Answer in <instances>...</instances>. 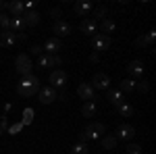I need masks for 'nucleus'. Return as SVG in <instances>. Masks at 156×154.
Listing matches in <instances>:
<instances>
[{"instance_id": "obj_13", "label": "nucleus", "mask_w": 156, "mask_h": 154, "mask_svg": "<svg viewBox=\"0 0 156 154\" xmlns=\"http://www.w3.org/2000/svg\"><path fill=\"white\" fill-rule=\"evenodd\" d=\"M21 19H23L25 27H36V25L40 23V13H36V11H25L23 15H21Z\"/></svg>"}, {"instance_id": "obj_26", "label": "nucleus", "mask_w": 156, "mask_h": 154, "mask_svg": "<svg viewBox=\"0 0 156 154\" xmlns=\"http://www.w3.org/2000/svg\"><path fill=\"white\" fill-rule=\"evenodd\" d=\"M106 13H108V9L104 4L96 6V9H94V21H96V19H102V21H104V19H106Z\"/></svg>"}, {"instance_id": "obj_1", "label": "nucleus", "mask_w": 156, "mask_h": 154, "mask_svg": "<svg viewBox=\"0 0 156 154\" xmlns=\"http://www.w3.org/2000/svg\"><path fill=\"white\" fill-rule=\"evenodd\" d=\"M17 92L25 98H31V96H36L40 92V79H37L36 75H25L21 81L17 83Z\"/></svg>"}, {"instance_id": "obj_2", "label": "nucleus", "mask_w": 156, "mask_h": 154, "mask_svg": "<svg viewBox=\"0 0 156 154\" xmlns=\"http://www.w3.org/2000/svg\"><path fill=\"white\" fill-rule=\"evenodd\" d=\"M15 67H17V71L21 73V75H31V69H34V65H31V59L21 52V54H17V59H15Z\"/></svg>"}, {"instance_id": "obj_11", "label": "nucleus", "mask_w": 156, "mask_h": 154, "mask_svg": "<svg viewBox=\"0 0 156 154\" xmlns=\"http://www.w3.org/2000/svg\"><path fill=\"white\" fill-rule=\"evenodd\" d=\"M106 100L112 104V106H121L125 102V94L121 90H108L106 92Z\"/></svg>"}, {"instance_id": "obj_25", "label": "nucleus", "mask_w": 156, "mask_h": 154, "mask_svg": "<svg viewBox=\"0 0 156 154\" xmlns=\"http://www.w3.org/2000/svg\"><path fill=\"white\" fill-rule=\"evenodd\" d=\"M100 27H102V31H104V36H106V34H112V31H115V21H112V19H104V21H102V25H100Z\"/></svg>"}, {"instance_id": "obj_22", "label": "nucleus", "mask_w": 156, "mask_h": 154, "mask_svg": "<svg viewBox=\"0 0 156 154\" xmlns=\"http://www.w3.org/2000/svg\"><path fill=\"white\" fill-rule=\"evenodd\" d=\"M117 142H119V140H117L115 135H106V138H102V148H104V150H112V148L117 146Z\"/></svg>"}, {"instance_id": "obj_9", "label": "nucleus", "mask_w": 156, "mask_h": 154, "mask_svg": "<svg viewBox=\"0 0 156 154\" xmlns=\"http://www.w3.org/2000/svg\"><path fill=\"white\" fill-rule=\"evenodd\" d=\"M77 96L85 100V102H90V100H96V94H94V88L90 85V83H79V88H77Z\"/></svg>"}, {"instance_id": "obj_8", "label": "nucleus", "mask_w": 156, "mask_h": 154, "mask_svg": "<svg viewBox=\"0 0 156 154\" xmlns=\"http://www.w3.org/2000/svg\"><path fill=\"white\" fill-rule=\"evenodd\" d=\"M94 90H108V85H110V77H108L106 73H96L94 75V81L90 83Z\"/></svg>"}, {"instance_id": "obj_29", "label": "nucleus", "mask_w": 156, "mask_h": 154, "mask_svg": "<svg viewBox=\"0 0 156 154\" xmlns=\"http://www.w3.org/2000/svg\"><path fill=\"white\" fill-rule=\"evenodd\" d=\"M34 121V108H25L23 110V121H21V125H29Z\"/></svg>"}, {"instance_id": "obj_21", "label": "nucleus", "mask_w": 156, "mask_h": 154, "mask_svg": "<svg viewBox=\"0 0 156 154\" xmlns=\"http://www.w3.org/2000/svg\"><path fill=\"white\" fill-rule=\"evenodd\" d=\"M94 113H96V102H94V100L85 102L83 106H81V115H83V117H94Z\"/></svg>"}, {"instance_id": "obj_15", "label": "nucleus", "mask_w": 156, "mask_h": 154, "mask_svg": "<svg viewBox=\"0 0 156 154\" xmlns=\"http://www.w3.org/2000/svg\"><path fill=\"white\" fill-rule=\"evenodd\" d=\"M4 9L11 13L12 17H21V15L25 13V2H6Z\"/></svg>"}, {"instance_id": "obj_7", "label": "nucleus", "mask_w": 156, "mask_h": 154, "mask_svg": "<svg viewBox=\"0 0 156 154\" xmlns=\"http://www.w3.org/2000/svg\"><path fill=\"white\" fill-rule=\"evenodd\" d=\"M52 31H54V34H56V36H71L73 34V27L69 23H67V21H62V19H56V21H54V25H52Z\"/></svg>"}, {"instance_id": "obj_35", "label": "nucleus", "mask_w": 156, "mask_h": 154, "mask_svg": "<svg viewBox=\"0 0 156 154\" xmlns=\"http://www.w3.org/2000/svg\"><path fill=\"white\" fill-rule=\"evenodd\" d=\"M21 127H23V125H21V123H17V125H11V127H6V129H9V133H17Z\"/></svg>"}, {"instance_id": "obj_37", "label": "nucleus", "mask_w": 156, "mask_h": 154, "mask_svg": "<svg viewBox=\"0 0 156 154\" xmlns=\"http://www.w3.org/2000/svg\"><path fill=\"white\" fill-rule=\"evenodd\" d=\"M90 60H92V63H98V60H100V54H98V52H92V54H90Z\"/></svg>"}, {"instance_id": "obj_19", "label": "nucleus", "mask_w": 156, "mask_h": 154, "mask_svg": "<svg viewBox=\"0 0 156 154\" xmlns=\"http://www.w3.org/2000/svg\"><path fill=\"white\" fill-rule=\"evenodd\" d=\"M15 42H17V38H15L12 31H2L0 34V46L11 48V46H15Z\"/></svg>"}, {"instance_id": "obj_10", "label": "nucleus", "mask_w": 156, "mask_h": 154, "mask_svg": "<svg viewBox=\"0 0 156 154\" xmlns=\"http://www.w3.org/2000/svg\"><path fill=\"white\" fill-rule=\"evenodd\" d=\"M144 63L142 60H131V63H127V73L131 75V77H144Z\"/></svg>"}, {"instance_id": "obj_34", "label": "nucleus", "mask_w": 156, "mask_h": 154, "mask_svg": "<svg viewBox=\"0 0 156 154\" xmlns=\"http://www.w3.org/2000/svg\"><path fill=\"white\" fill-rule=\"evenodd\" d=\"M6 127H9V121H6V117H2V121H0V133H4Z\"/></svg>"}, {"instance_id": "obj_32", "label": "nucleus", "mask_w": 156, "mask_h": 154, "mask_svg": "<svg viewBox=\"0 0 156 154\" xmlns=\"http://www.w3.org/2000/svg\"><path fill=\"white\" fill-rule=\"evenodd\" d=\"M135 90L142 92V94H146V92L150 90V85H148V81H140V83H135Z\"/></svg>"}, {"instance_id": "obj_31", "label": "nucleus", "mask_w": 156, "mask_h": 154, "mask_svg": "<svg viewBox=\"0 0 156 154\" xmlns=\"http://www.w3.org/2000/svg\"><path fill=\"white\" fill-rule=\"evenodd\" d=\"M125 154H142V148H140L137 144H127V148H125Z\"/></svg>"}, {"instance_id": "obj_30", "label": "nucleus", "mask_w": 156, "mask_h": 154, "mask_svg": "<svg viewBox=\"0 0 156 154\" xmlns=\"http://www.w3.org/2000/svg\"><path fill=\"white\" fill-rule=\"evenodd\" d=\"M37 65H40L42 69L50 67V54H40V59H37Z\"/></svg>"}, {"instance_id": "obj_12", "label": "nucleus", "mask_w": 156, "mask_h": 154, "mask_svg": "<svg viewBox=\"0 0 156 154\" xmlns=\"http://www.w3.org/2000/svg\"><path fill=\"white\" fill-rule=\"evenodd\" d=\"M133 135H135L133 125H127V123H125V125H121V127H119V131H117L115 138H117V140H123V142H127V140H131Z\"/></svg>"}, {"instance_id": "obj_28", "label": "nucleus", "mask_w": 156, "mask_h": 154, "mask_svg": "<svg viewBox=\"0 0 156 154\" xmlns=\"http://www.w3.org/2000/svg\"><path fill=\"white\" fill-rule=\"evenodd\" d=\"M71 154H90V148H87V146H85V144L77 142V144H75V146H73Z\"/></svg>"}, {"instance_id": "obj_24", "label": "nucleus", "mask_w": 156, "mask_h": 154, "mask_svg": "<svg viewBox=\"0 0 156 154\" xmlns=\"http://www.w3.org/2000/svg\"><path fill=\"white\" fill-rule=\"evenodd\" d=\"M9 27H11V15L0 13V29L2 31H9Z\"/></svg>"}, {"instance_id": "obj_16", "label": "nucleus", "mask_w": 156, "mask_h": 154, "mask_svg": "<svg viewBox=\"0 0 156 154\" xmlns=\"http://www.w3.org/2000/svg\"><path fill=\"white\" fill-rule=\"evenodd\" d=\"M44 50L48 54H56L58 50H62V44H60L58 38H50V40H46V44H44Z\"/></svg>"}, {"instance_id": "obj_14", "label": "nucleus", "mask_w": 156, "mask_h": 154, "mask_svg": "<svg viewBox=\"0 0 156 154\" xmlns=\"http://www.w3.org/2000/svg\"><path fill=\"white\" fill-rule=\"evenodd\" d=\"M79 29H81L83 34H87V36H94V34H98V23L94 19H83L81 25H79Z\"/></svg>"}, {"instance_id": "obj_5", "label": "nucleus", "mask_w": 156, "mask_h": 154, "mask_svg": "<svg viewBox=\"0 0 156 154\" xmlns=\"http://www.w3.org/2000/svg\"><path fill=\"white\" fill-rule=\"evenodd\" d=\"M104 131H106V127H104L102 123H90V125L83 129V133H85L87 140H96V138H100Z\"/></svg>"}, {"instance_id": "obj_20", "label": "nucleus", "mask_w": 156, "mask_h": 154, "mask_svg": "<svg viewBox=\"0 0 156 154\" xmlns=\"http://www.w3.org/2000/svg\"><path fill=\"white\" fill-rule=\"evenodd\" d=\"M25 29V23L21 17H11V27H9V31H12V34H21Z\"/></svg>"}, {"instance_id": "obj_18", "label": "nucleus", "mask_w": 156, "mask_h": 154, "mask_svg": "<svg viewBox=\"0 0 156 154\" xmlns=\"http://www.w3.org/2000/svg\"><path fill=\"white\" fill-rule=\"evenodd\" d=\"M156 40V31L152 29L150 34H146V36H140L137 40H135V46L137 48H144V46H150V44H154Z\"/></svg>"}, {"instance_id": "obj_3", "label": "nucleus", "mask_w": 156, "mask_h": 154, "mask_svg": "<svg viewBox=\"0 0 156 154\" xmlns=\"http://www.w3.org/2000/svg\"><path fill=\"white\" fill-rule=\"evenodd\" d=\"M37 98H40L42 104H52L54 100H58V94H56V90H54L52 85H46V88H40Z\"/></svg>"}, {"instance_id": "obj_38", "label": "nucleus", "mask_w": 156, "mask_h": 154, "mask_svg": "<svg viewBox=\"0 0 156 154\" xmlns=\"http://www.w3.org/2000/svg\"><path fill=\"white\" fill-rule=\"evenodd\" d=\"M4 6H6V2H2V0H0V13H2V9H4Z\"/></svg>"}, {"instance_id": "obj_27", "label": "nucleus", "mask_w": 156, "mask_h": 154, "mask_svg": "<svg viewBox=\"0 0 156 154\" xmlns=\"http://www.w3.org/2000/svg\"><path fill=\"white\" fill-rule=\"evenodd\" d=\"M117 108H119L121 117H131V115H133V106H131V104H127V102H123V104L117 106Z\"/></svg>"}, {"instance_id": "obj_6", "label": "nucleus", "mask_w": 156, "mask_h": 154, "mask_svg": "<svg viewBox=\"0 0 156 154\" xmlns=\"http://www.w3.org/2000/svg\"><path fill=\"white\" fill-rule=\"evenodd\" d=\"M67 73L62 71V69H54V71L50 73V83H52V88H65L67 85Z\"/></svg>"}, {"instance_id": "obj_36", "label": "nucleus", "mask_w": 156, "mask_h": 154, "mask_svg": "<svg viewBox=\"0 0 156 154\" xmlns=\"http://www.w3.org/2000/svg\"><path fill=\"white\" fill-rule=\"evenodd\" d=\"M29 52H31V54H36V56H40V54H42V46H31Z\"/></svg>"}, {"instance_id": "obj_33", "label": "nucleus", "mask_w": 156, "mask_h": 154, "mask_svg": "<svg viewBox=\"0 0 156 154\" xmlns=\"http://www.w3.org/2000/svg\"><path fill=\"white\" fill-rule=\"evenodd\" d=\"M60 63H62V59L58 54H50V67H58Z\"/></svg>"}, {"instance_id": "obj_17", "label": "nucleus", "mask_w": 156, "mask_h": 154, "mask_svg": "<svg viewBox=\"0 0 156 154\" xmlns=\"http://www.w3.org/2000/svg\"><path fill=\"white\" fill-rule=\"evenodd\" d=\"M92 9H94V4H92L90 0H79V2L73 4V11L77 13V15H87Z\"/></svg>"}, {"instance_id": "obj_23", "label": "nucleus", "mask_w": 156, "mask_h": 154, "mask_svg": "<svg viewBox=\"0 0 156 154\" xmlns=\"http://www.w3.org/2000/svg\"><path fill=\"white\" fill-rule=\"evenodd\" d=\"M135 79H131V77H129V79H123V81H121V92H133V90H135Z\"/></svg>"}, {"instance_id": "obj_4", "label": "nucleus", "mask_w": 156, "mask_h": 154, "mask_svg": "<svg viewBox=\"0 0 156 154\" xmlns=\"http://www.w3.org/2000/svg\"><path fill=\"white\" fill-rule=\"evenodd\" d=\"M92 48L96 50V52H104L110 48V38L104 36V34H96V36L92 38Z\"/></svg>"}]
</instances>
